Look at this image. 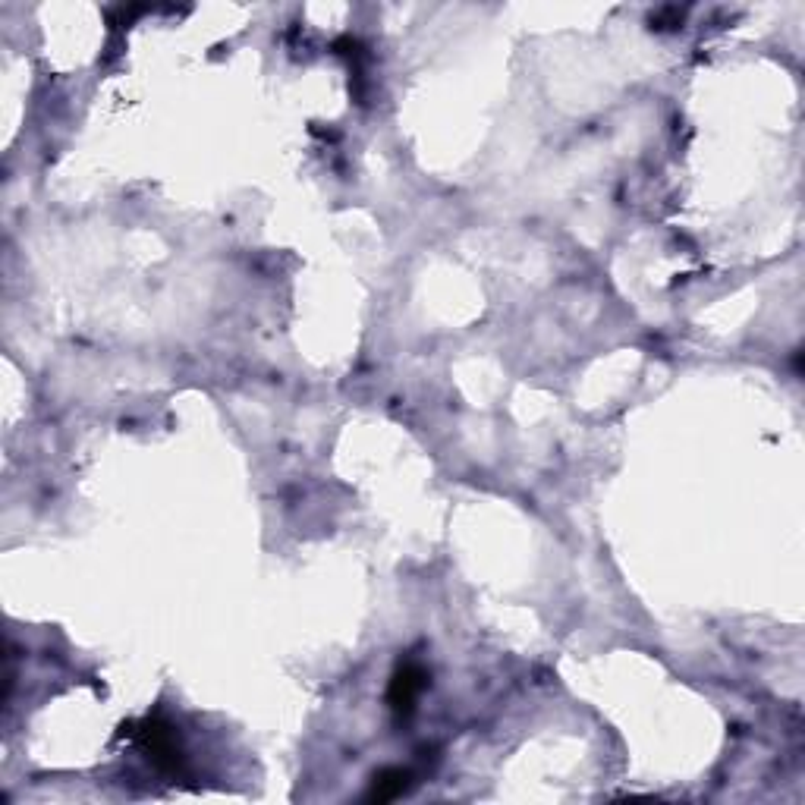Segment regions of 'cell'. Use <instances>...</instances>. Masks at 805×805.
Segmentation results:
<instances>
[{"instance_id":"obj_2","label":"cell","mask_w":805,"mask_h":805,"mask_svg":"<svg viewBox=\"0 0 805 805\" xmlns=\"http://www.w3.org/2000/svg\"><path fill=\"white\" fill-rule=\"evenodd\" d=\"M422 689H425V670L416 664H406L394 677V686H390V705H394L397 714H409Z\"/></svg>"},{"instance_id":"obj_1","label":"cell","mask_w":805,"mask_h":805,"mask_svg":"<svg viewBox=\"0 0 805 805\" xmlns=\"http://www.w3.org/2000/svg\"><path fill=\"white\" fill-rule=\"evenodd\" d=\"M139 743L142 749L148 752V758L155 761V765L167 774H177L180 771V746H177V736H173V730L161 721H148L142 730H139Z\"/></svg>"},{"instance_id":"obj_3","label":"cell","mask_w":805,"mask_h":805,"mask_svg":"<svg viewBox=\"0 0 805 805\" xmlns=\"http://www.w3.org/2000/svg\"><path fill=\"white\" fill-rule=\"evenodd\" d=\"M409 790V774L403 768H387L381 774H375L372 780V790H368V799H378V802H387V799H397Z\"/></svg>"}]
</instances>
